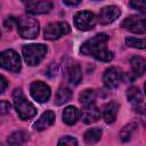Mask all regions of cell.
I'll use <instances>...</instances> for the list:
<instances>
[{"mask_svg":"<svg viewBox=\"0 0 146 146\" xmlns=\"http://www.w3.org/2000/svg\"><path fill=\"white\" fill-rule=\"evenodd\" d=\"M107 42L108 36L105 33H98L84 41L80 47V51L82 55L91 56L97 60L111 62L114 58V55L111 50H108Z\"/></svg>","mask_w":146,"mask_h":146,"instance_id":"cell-1","label":"cell"},{"mask_svg":"<svg viewBox=\"0 0 146 146\" xmlns=\"http://www.w3.org/2000/svg\"><path fill=\"white\" fill-rule=\"evenodd\" d=\"M13 103L14 107L22 120H30L36 114V108L34 105L26 99L21 88H16L13 92Z\"/></svg>","mask_w":146,"mask_h":146,"instance_id":"cell-2","label":"cell"},{"mask_svg":"<svg viewBox=\"0 0 146 146\" xmlns=\"http://www.w3.org/2000/svg\"><path fill=\"white\" fill-rule=\"evenodd\" d=\"M15 24H16L18 34L23 39H34L39 34V31H40L39 21L32 16L23 15L16 18Z\"/></svg>","mask_w":146,"mask_h":146,"instance_id":"cell-3","label":"cell"},{"mask_svg":"<svg viewBox=\"0 0 146 146\" xmlns=\"http://www.w3.org/2000/svg\"><path fill=\"white\" fill-rule=\"evenodd\" d=\"M48 49L47 46L42 43H31L25 44L22 48V54L24 57V60L30 66H36L40 64V62L46 57Z\"/></svg>","mask_w":146,"mask_h":146,"instance_id":"cell-4","label":"cell"},{"mask_svg":"<svg viewBox=\"0 0 146 146\" xmlns=\"http://www.w3.org/2000/svg\"><path fill=\"white\" fill-rule=\"evenodd\" d=\"M0 64L1 67L13 72V73H18L22 68V62L18 56V54L13 50V49H6L1 52L0 55Z\"/></svg>","mask_w":146,"mask_h":146,"instance_id":"cell-5","label":"cell"},{"mask_svg":"<svg viewBox=\"0 0 146 146\" xmlns=\"http://www.w3.org/2000/svg\"><path fill=\"white\" fill-rule=\"evenodd\" d=\"M71 32V27L66 22L49 23L43 30V36L47 40H57Z\"/></svg>","mask_w":146,"mask_h":146,"instance_id":"cell-6","label":"cell"},{"mask_svg":"<svg viewBox=\"0 0 146 146\" xmlns=\"http://www.w3.org/2000/svg\"><path fill=\"white\" fill-rule=\"evenodd\" d=\"M74 25L80 31H89L96 25V16L92 11L82 10L78 11L73 17Z\"/></svg>","mask_w":146,"mask_h":146,"instance_id":"cell-7","label":"cell"},{"mask_svg":"<svg viewBox=\"0 0 146 146\" xmlns=\"http://www.w3.org/2000/svg\"><path fill=\"white\" fill-rule=\"evenodd\" d=\"M122 27L137 34L146 32V15H131L122 22Z\"/></svg>","mask_w":146,"mask_h":146,"instance_id":"cell-8","label":"cell"},{"mask_svg":"<svg viewBox=\"0 0 146 146\" xmlns=\"http://www.w3.org/2000/svg\"><path fill=\"white\" fill-rule=\"evenodd\" d=\"M30 94L38 103H46L51 96V90L48 84L42 81H34L30 86Z\"/></svg>","mask_w":146,"mask_h":146,"instance_id":"cell-9","label":"cell"},{"mask_svg":"<svg viewBox=\"0 0 146 146\" xmlns=\"http://www.w3.org/2000/svg\"><path fill=\"white\" fill-rule=\"evenodd\" d=\"M123 80V72L121 68L111 66L107 70H105L103 74V82L106 88L108 89H115L120 86V83Z\"/></svg>","mask_w":146,"mask_h":146,"instance_id":"cell-10","label":"cell"},{"mask_svg":"<svg viewBox=\"0 0 146 146\" xmlns=\"http://www.w3.org/2000/svg\"><path fill=\"white\" fill-rule=\"evenodd\" d=\"M121 15V10L117 6H105L103 7L97 16L98 23L102 25H107L116 21Z\"/></svg>","mask_w":146,"mask_h":146,"instance_id":"cell-11","label":"cell"},{"mask_svg":"<svg viewBox=\"0 0 146 146\" xmlns=\"http://www.w3.org/2000/svg\"><path fill=\"white\" fill-rule=\"evenodd\" d=\"M127 98L136 112H138V113L146 112V104L143 99V95L138 87H135V86L130 87L127 90Z\"/></svg>","mask_w":146,"mask_h":146,"instance_id":"cell-12","label":"cell"},{"mask_svg":"<svg viewBox=\"0 0 146 146\" xmlns=\"http://www.w3.org/2000/svg\"><path fill=\"white\" fill-rule=\"evenodd\" d=\"M102 112L97 107L96 103L92 104H88V105H83L82 106V111H81V119L86 124H91L97 122L100 119Z\"/></svg>","mask_w":146,"mask_h":146,"instance_id":"cell-13","label":"cell"},{"mask_svg":"<svg viewBox=\"0 0 146 146\" xmlns=\"http://www.w3.org/2000/svg\"><path fill=\"white\" fill-rule=\"evenodd\" d=\"M52 9V1L51 0H39L27 5L26 11L32 15H40L47 14Z\"/></svg>","mask_w":146,"mask_h":146,"instance_id":"cell-14","label":"cell"},{"mask_svg":"<svg viewBox=\"0 0 146 146\" xmlns=\"http://www.w3.org/2000/svg\"><path fill=\"white\" fill-rule=\"evenodd\" d=\"M55 122V113L52 111H46L41 114V116L38 119L36 122H34L33 128L38 131H42L50 125H52Z\"/></svg>","mask_w":146,"mask_h":146,"instance_id":"cell-15","label":"cell"},{"mask_svg":"<svg viewBox=\"0 0 146 146\" xmlns=\"http://www.w3.org/2000/svg\"><path fill=\"white\" fill-rule=\"evenodd\" d=\"M119 112V104L115 102H108L102 110V116L106 123H113Z\"/></svg>","mask_w":146,"mask_h":146,"instance_id":"cell-16","label":"cell"},{"mask_svg":"<svg viewBox=\"0 0 146 146\" xmlns=\"http://www.w3.org/2000/svg\"><path fill=\"white\" fill-rule=\"evenodd\" d=\"M80 117H81V111L78 110L75 106H67L63 112V122L68 125L75 124Z\"/></svg>","mask_w":146,"mask_h":146,"instance_id":"cell-17","label":"cell"},{"mask_svg":"<svg viewBox=\"0 0 146 146\" xmlns=\"http://www.w3.org/2000/svg\"><path fill=\"white\" fill-rule=\"evenodd\" d=\"M67 78L70 83L72 84H79L82 80V71L79 64L76 63H71L67 67Z\"/></svg>","mask_w":146,"mask_h":146,"instance_id":"cell-18","label":"cell"},{"mask_svg":"<svg viewBox=\"0 0 146 146\" xmlns=\"http://www.w3.org/2000/svg\"><path fill=\"white\" fill-rule=\"evenodd\" d=\"M130 66L136 76H141L146 72V59L140 56H133L130 59Z\"/></svg>","mask_w":146,"mask_h":146,"instance_id":"cell-19","label":"cell"},{"mask_svg":"<svg viewBox=\"0 0 146 146\" xmlns=\"http://www.w3.org/2000/svg\"><path fill=\"white\" fill-rule=\"evenodd\" d=\"M29 139V133L23 131V130H18L13 132L8 138H7V144L8 145H22L24 144L26 140Z\"/></svg>","mask_w":146,"mask_h":146,"instance_id":"cell-20","label":"cell"},{"mask_svg":"<svg viewBox=\"0 0 146 146\" xmlns=\"http://www.w3.org/2000/svg\"><path fill=\"white\" fill-rule=\"evenodd\" d=\"M72 99V91L68 89V88H65V87H62L57 90L56 92V96H55V104L60 106L67 102H70Z\"/></svg>","mask_w":146,"mask_h":146,"instance_id":"cell-21","label":"cell"},{"mask_svg":"<svg viewBox=\"0 0 146 146\" xmlns=\"http://www.w3.org/2000/svg\"><path fill=\"white\" fill-rule=\"evenodd\" d=\"M102 133H103V131H102L100 128H90L84 132L83 139H84L86 144H89V145L95 144L100 139Z\"/></svg>","mask_w":146,"mask_h":146,"instance_id":"cell-22","label":"cell"},{"mask_svg":"<svg viewBox=\"0 0 146 146\" xmlns=\"http://www.w3.org/2000/svg\"><path fill=\"white\" fill-rule=\"evenodd\" d=\"M137 128H138L137 123H135V122L128 123L127 125H124V127L122 128V130H121V132H120V139H121L122 141H128V140H130L131 137H132V135H133L135 131L137 130Z\"/></svg>","mask_w":146,"mask_h":146,"instance_id":"cell-23","label":"cell"},{"mask_svg":"<svg viewBox=\"0 0 146 146\" xmlns=\"http://www.w3.org/2000/svg\"><path fill=\"white\" fill-rule=\"evenodd\" d=\"M96 98H97V95H96V91L92 90V89H86L84 91H82L80 94V103L81 105H88V104H92V103H96Z\"/></svg>","mask_w":146,"mask_h":146,"instance_id":"cell-24","label":"cell"},{"mask_svg":"<svg viewBox=\"0 0 146 146\" xmlns=\"http://www.w3.org/2000/svg\"><path fill=\"white\" fill-rule=\"evenodd\" d=\"M125 44L131 48L137 49H146V39H139L135 36H128L125 39Z\"/></svg>","mask_w":146,"mask_h":146,"instance_id":"cell-25","label":"cell"},{"mask_svg":"<svg viewBox=\"0 0 146 146\" xmlns=\"http://www.w3.org/2000/svg\"><path fill=\"white\" fill-rule=\"evenodd\" d=\"M130 7L136 10L144 11L146 10V0H130Z\"/></svg>","mask_w":146,"mask_h":146,"instance_id":"cell-26","label":"cell"},{"mask_svg":"<svg viewBox=\"0 0 146 146\" xmlns=\"http://www.w3.org/2000/svg\"><path fill=\"white\" fill-rule=\"evenodd\" d=\"M57 144L58 145H78V140L72 136H64L58 140Z\"/></svg>","mask_w":146,"mask_h":146,"instance_id":"cell-27","label":"cell"},{"mask_svg":"<svg viewBox=\"0 0 146 146\" xmlns=\"http://www.w3.org/2000/svg\"><path fill=\"white\" fill-rule=\"evenodd\" d=\"M10 110V104L7 100H1V114L8 113Z\"/></svg>","mask_w":146,"mask_h":146,"instance_id":"cell-28","label":"cell"},{"mask_svg":"<svg viewBox=\"0 0 146 146\" xmlns=\"http://www.w3.org/2000/svg\"><path fill=\"white\" fill-rule=\"evenodd\" d=\"M64 3H66L67 6H71V7H74L76 5H79L81 2V0H63Z\"/></svg>","mask_w":146,"mask_h":146,"instance_id":"cell-29","label":"cell"},{"mask_svg":"<svg viewBox=\"0 0 146 146\" xmlns=\"http://www.w3.org/2000/svg\"><path fill=\"white\" fill-rule=\"evenodd\" d=\"M7 86H8V81H7V79H6L3 75H1V92H5Z\"/></svg>","mask_w":146,"mask_h":146,"instance_id":"cell-30","label":"cell"},{"mask_svg":"<svg viewBox=\"0 0 146 146\" xmlns=\"http://www.w3.org/2000/svg\"><path fill=\"white\" fill-rule=\"evenodd\" d=\"M144 89H145V95H146V82H145V86H144Z\"/></svg>","mask_w":146,"mask_h":146,"instance_id":"cell-31","label":"cell"},{"mask_svg":"<svg viewBox=\"0 0 146 146\" xmlns=\"http://www.w3.org/2000/svg\"><path fill=\"white\" fill-rule=\"evenodd\" d=\"M22 1H30V0H22Z\"/></svg>","mask_w":146,"mask_h":146,"instance_id":"cell-32","label":"cell"},{"mask_svg":"<svg viewBox=\"0 0 146 146\" xmlns=\"http://www.w3.org/2000/svg\"><path fill=\"white\" fill-rule=\"evenodd\" d=\"M94 1H98V0H94Z\"/></svg>","mask_w":146,"mask_h":146,"instance_id":"cell-33","label":"cell"}]
</instances>
